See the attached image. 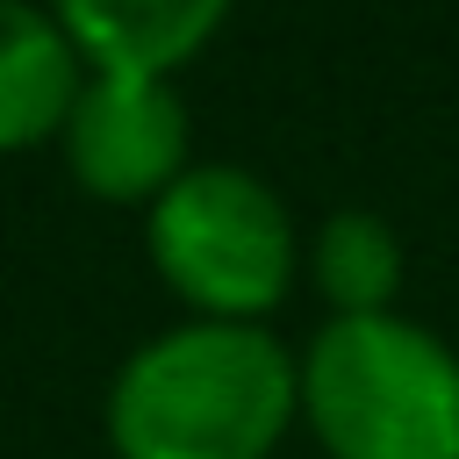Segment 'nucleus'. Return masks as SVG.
<instances>
[{"instance_id":"20e7f679","label":"nucleus","mask_w":459,"mask_h":459,"mask_svg":"<svg viewBox=\"0 0 459 459\" xmlns=\"http://www.w3.org/2000/svg\"><path fill=\"white\" fill-rule=\"evenodd\" d=\"M65 158L100 201H158L186 172V100L165 79L100 72L65 122Z\"/></svg>"},{"instance_id":"0eeeda50","label":"nucleus","mask_w":459,"mask_h":459,"mask_svg":"<svg viewBox=\"0 0 459 459\" xmlns=\"http://www.w3.org/2000/svg\"><path fill=\"white\" fill-rule=\"evenodd\" d=\"M316 280L337 301V316H387L394 287H402V244L380 215L366 208H337L316 237Z\"/></svg>"},{"instance_id":"39448f33","label":"nucleus","mask_w":459,"mask_h":459,"mask_svg":"<svg viewBox=\"0 0 459 459\" xmlns=\"http://www.w3.org/2000/svg\"><path fill=\"white\" fill-rule=\"evenodd\" d=\"M57 22L72 36V50L93 57L100 72L165 79L222 29V7L215 0H65Z\"/></svg>"},{"instance_id":"423d86ee","label":"nucleus","mask_w":459,"mask_h":459,"mask_svg":"<svg viewBox=\"0 0 459 459\" xmlns=\"http://www.w3.org/2000/svg\"><path fill=\"white\" fill-rule=\"evenodd\" d=\"M79 50L57 14H36L22 0H0V151H22L36 136H65L79 108Z\"/></svg>"},{"instance_id":"7ed1b4c3","label":"nucleus","mask_w":459,"mask_h":459,"mask_svg":"<svg viewBox=\"0 0 459 459\" xmlns=\"http://www.w3.org/2000/svg\"><path fill=\"white\" fill-rule=\"evenodd\" d=\"M151 258L208 323H244L287 294L294 222L244 165H186L151 201Z\"/></svg>"},{"instance_id":"f257e3e1","label":"nucleus","mask_w":459,"mask_h":459,"mask_svg":"<svg viewBox=\"0 0 459 459\" xmlns=\"http://www.w3.org/2000/svg\"><path fill=\"white\" fill-rule=\"evenodd\" d=\"M301 409L294 359L251 323H179L108 387L122 459H265Z\"/></svg>"},{"instance_id":"f03ea898","label":"nucleus","mask_w":459,"mask_h":459,"mask_svg":"<svg viewBox=\"0 0 459 459\" xmlns=\"http://www.w3.org/2000/svg\"><path fill=\"white\" fill-rule=\"evenodd\" d=\"M301 409L330 459H459V359L402 316H337L301 366Z\"/></svg>"}]
</instances>
